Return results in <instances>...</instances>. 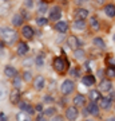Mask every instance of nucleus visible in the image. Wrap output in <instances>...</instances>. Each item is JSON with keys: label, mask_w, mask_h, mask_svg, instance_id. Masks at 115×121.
Listing matches in <instances>:
<instances>
[{"label": "nucleus", "mask_w": 115, "mask_h": 121, "mask_svg": "<svg viewBox=\"0 0 115 121\" xmlns=\"http://www.w3.org/2000/svg\"><path fill=\"white\" fill-rule=\"evenodd\" d=\"M1 38L7 43H13L17 39V32L13 28H8V27H1Z\"/></svg>", "instance_id": "nucleus-1"}, {"label": "nucleus", "mask_w": 115, "mask_h": 121, "mask_svg": "<svg viewBox=\"0 0 115 121\" xmlns=\"http://www.w3.org/2000/svg\"><path fill=\"white\" fill-rule=\"evenodd\" d=\"M74 89H75V83H74V81H71V79H66V81L62 83V86H60V91H62V94H64V95L72 93Z\"/></svg>", "instance_id": "nucleus-2"}, {"label": "nucleus", "mask_w": 115, "mask_h": 121, "mask_svg": "<svg viewBox=\"0 0 115 121\" xmlns=\"http://www.w3.org/2000/svg\"><path fill=\"white\" fill-rule=\"evenodd\" d=\"M52 66H54V69H55L58 73H64L66 69H67V63H66V60H64L63 58H60V56H58V58L54 59Z\"/></svg>", "instance_id": "nucleus-3"}, {"label": "nucleus", "mask_w": 115, "mask_h": 121, "mask_svg": "<svg viewBox=\"0 0 115 121\" xmlns=\"http://www.w3.org/2000/svg\"><path fill=\"white\" fill-rule=\"evenodd\" d=\"M79 116V112H78L76 106H68L66 109V118L68 121H75Z\"/></svg>", "instance_id": "nucleus-4"}, {"label": "nucleus", "mask_w": 115, "mask_h": 121, "mask_svg": "<svg viewBox=\"0 0 115 121\" xmlns=\"http://www.w3.org/2000/svg\"><path fill=\"white\" fill-rule=\"evenodd\" d=\"M67 44L70 46V48H72L74 51H75V50H78V48H79V46H80V40H79L76 36L70 35V36L67 38Z\"/></svg>", "instance_id": "nucleus-5"}, {"label": "nucleus", "mask_w": 115, "mask_h": 121, "mask_svg": "<svg viewBox=\"0 0 115 121\" xmlns=\"http://www.w3.org/2000/svg\"><path fill=\"white\" fill-rule=\"evenodd\" d=\"M48 15H50V20H59L62 16V9L59 7H52Z\"/></svg>", "instance_id": "nucleus-6"}, {"label": "nucleus", "mask_w": 115, "mask_h": 121, "mask_svg": "<svg viewBox=\"0 0 115 121\" xmlns=\"http://www.w3.org/2000/svg\"><path fill=\"white\" fill-rule=\"evenodd\" d=\"M17 105H19V108H20L23 112L28 113V114H34V113H35V109L32 108V106L27 102V101H20Z\"/></svg>", "instance_id": "nucleus-7"}, {"label": "nucleus", "mask_w": 115, "mask_h": 121, "mask_svg": "<svg viewBox=\"0 0 115 121\" xmlns=\"http://www.w3.org/2000/svg\"><path fill=\"white\" fill-rule=\"evenodd\" d=\"M44 85H46V79H44L43 75H38L34 79V87L36 90H42L43 87H44Z\"/></svg>", "instance_id": "nucleus-8"}, {"label": "nucleus", "mask_w": 115, "mask_h": 121, "mask_svg": "<svg viewBox=\"0 0 115 121\" xmlns=\"http://www.w3.org/2000/svg\"><path fill=\"white\" fill-rule=\"evenodd\" d=\"M34 30H32V27L30 26H23L21 27V35H23V38H27V39H32L34 38Z\"/></svg>", "instance_id": "nucleus-9"}, {"label": "nucleus", "mask_w": 115, "mask_h": 121, "mask_svg": "<svg viewBox=\"0 0 115 121\" xmlns=\"http://www.w3.org/2000/svg\"><path fill=\"white\" fill-rule=\"evenodd\" d=\"M111 89H112V83H111V81H108V79H102V82L99 83V90L100 91L107 93V91H110Z\"/></svg>", "instance_id": "nucleus-10"}, {"label": "nucleus", "mask_w": 115, "mask_h": 121, "mask_svg": "<svg viewBox=\"0 0 115 121\" xmlns=\"http://www.w3.org/2000/svg\"><path fill=\"white\" fill-rule=\"evenodd\" d=\"M9 101L12 102V104H19L20 102V91H19V89H13L12 91H11V94H9Z\"/></svg>", "instance_id": "nucleus-11"}, {"label": "nucleus", "mask_w": 115, "mask_h": 121, "mask_svg": "<svg viewBox=\"0 0 115 121\" xmlns=\"http://www.w3.org/2000/svg\"><path fill=\"white\" fill-rule=\"evenodd\" d=\"M111 101H112V98H111V97H102V98H100V101H99V108L108 109L111 106Z\"/></svg>", "instance_id": "nucleus-12"}, {"label": "nucleus", "mask_w": 115, "mask_h": 121, "mask_svg": "<svg viewBox=\"0 0 115 121\" xmlns=\"http://www.w3.org/2000/svg\"><path fill=\"white\" fill-rule=\"evenodd\" d=\"M4 74H5V77H8V78L17 77L16 69H15V67H12V66H5V67H4Z\"/></svg>", "instance_id": "nucleus-13"}, {"label": "nucleus", "mask_w": 115, "mask_h": 121, "mask_svg": "<svg viewBox=\"0 0 115 121\" xmlns=\"http://www.w3.org/2000/svg\"><path fill=\"white\" fill-rule=\"evenodd\" d=\"M88 97H90V99H91L92 102H98V101H100V98H102L100 90H91L88 93Z\"/></svg>", "instance_id": "nucleus-14"}, {"label": "nucleus", "mask_w": 115, "mask_h": 121, "mask_svg": "<svg viewBox=\"0 0 115 121\" xmlns=\"http://www.w3.org/2000/svg\"><path fill=\"white\" fill-rule=\"evenodd\" d=\"M82 83L84 85V86H92L95 83V77L92 75H84V77H82Z\"/></svg>", "instance_id": "nucleus-15"}, {"label": "nucleus", "mask_w": 115, "mask_h": 121, "mask_svg": "<svg viewBox=\"0 0 115 121\" xmlns=\"http://www.w3.org/2000/svg\"><path fill=\"white\" fill-rule=\"evenodd\" d=\"M28 50H30V47L27 46V43H24V42H20V43L17 44V54L19 55H24V54H27L28 52Z\"/></svg>", "instance_id": "nucleus-16"}, {"label": "nucleus", "mask_w": 115, "mask_h": 121, "mask_svg": "<svg viewBox=\"0 0 115 121\" xmlns=\"http://www.w3.org/2000/svg\"><path fill=\"white\" fill-rule=\"evenodd\" d=\"M72 27L75 28V30H78V31H83L86 28V22L83 20V19H76V20L74 22Z\"/></svg>", "instance_id": "nucleus-17"}, {"label": "nucleus", "mask_w": 115, "mask_h": 121, "mask_svg": "<svg viewBox=\"0 0 115 121\" xmlns=\"http://www.w3.org/2000/svg\"><path fill=\"white\" fill-rule=\"evenodd\" d=\"M86 102V97L82 94H76L75 97H74V104H75V106H83Z\"/></svg>", "instance_id": "nucleus-18"}, {"label": "nucleus", "mask_w": 115, "mask_h": 121, "mask_svg": "<svg viewBox=\"0 0 115 121\" xmlns=\"http://www.w3.org/2000/svg\"><path fill=\"white\" fill-rule=\"evenodd\" d=\"M87 108H88L90 113H91L92 116H98V114H99V106L96 105V102H92V101H91Z\"/></svg>", "instance_id": "nucleus-19"}, {"label": "nucleus", "mask_w": 115, "mask_h": 121, "mask_svg": "<svg viewBox=\"0 0 115 121\" xmlns=\"http://www.w3.org/2000/svg\"><path fill=\"white\" fill-rule=\"evenodd\" d=\"M55 30L59 31V32H62V34H64V32L68 30V24L66 22H58L55 24Z\"/></svg>", "instance_id": "nucleus-20"}, {"label": "nucleus", "mask_w": 115, "mask_h": 121, "mask_svg": "<svg viewBox=\"0 0 115 121\" xmlns=\"http://www.w3.org/2000/svg\"><path fill=\"white\" fill-rule=\"evenodd\" d=\"M104 12H106L107 16L114 17L115 16V5L114 4H107L106 7H104Z\"/></svg>", "instance_id": "nucleus-21"}, {"label": "nucleus", "mask_w": 115, "mask_h": 121, "mask_svg": "<svg viewBox=\"0 0 115 121\" xmlns=\"http://www.w3.org/2000/svg\"><path fill=\"white\" fill-rule=\"evenodd\" d=\"M75 16H76V19H83V20H84L86 17L88 16V11L84 9V8H79L76 12H75Z\"/></svg>", "instance_id": "nucleus-22"}, {"label": "nucleus", "mask_w": 115, "mask_h": 121, "mask_svg": "<svg viewBox=\"0 0 115 121\" xmlns=\"http://www.w3.org/2000/svg\"><path fill=\"white\" fill-rule=\"evenodd\" d=\"M11 22H12L13 26H16V27L21 26V23H23V16H21L20 13H15L12 16V20H11Z\"/></svg>", "instance_id": "nucleus-23"}, {"label": "nucleus", "mask_w": 115, "mask_h": 121, "mask_svg": "<svg viewBox=\"0 0 115 121\" xmlns=\"http://www.w3.org/2000/svg\"><path fill=\"white\" fill-rule=\"evenodd\" d=\"M90 26L92 27V30H95V31H98L99 30V22H98V19L95 16H91L90 17Z\"/></svg>", "instance_id": "nucleus-24"}, {"label": "nucleus", "mask_w": 115, "mask_h": 121, "mask_svg": "<svg viewBox=\"0 0 115 121\" xmlns=\"http://www.w3.org/2000/svg\"><path fill=\"white\" fill-rule=\"evenodd\" d=\"M55 113H56V108H54V106L47 108V109H44V110H43V114H44V116H47V117L55 116Z\"/></svg>", "instance_id": "nucleus-25"}, {"label": "nucleus", "mask_w": 115, "mask_h": 121, "mask_svg": "<svg viewBox=\"0 0 115 121\" xmlns=\"http://www.w3.org/2000/svg\"><path fill=\"white\" fill-rule=\"evenodd\" d=\"M47 9H48V5H47L46 1H39V5H38V12L39 13H44Z\"/></svg>", "instance_id": "nucleus-26"}, {"label": "nucleus", "mask_w": 115, "mask_h": 121, "mask_svg": "<svg viewBox=\"0 0 115 121\" xmlns=\"http://www.w3.org/2000/svg\"><path fill=\"white\" fill-rule=\"evenodd\" d=\"M92 43H94L96 47H99V48H104V46H106L102 38H94L92 39Z\"/></svg>", "instance_id": "nucleus-27"}, {"label": "nucleus", "mask_w": 115, "mask_h": 121, "mask_svg": "<svg viewBox=\"0 0 115 121\" xmlns=\"http://www.w3.org/2000/svg\"><path fill=\"white\" fill-rule=\"evenodd\" d=\"M74 55H75V58H76V59H83V58H84V51H83V50H80V48H78V50H75V51H74Z\"/></svg>", "instance_id": "nucleus-28"}, {"label": "nucleus", "mask_w": 115, "mask_h": 121, "mask_svg": "<svg viewBox=\"0 0 115 121\" xmlns=\"http://www.w3.org/2000/svg\"><path fill=\"white\" fill-rule=\"evenodd\" d=\"M47 23H48L47 17H38V19H36V24H38V26H44V24H47Z\"/></svg>", "instance_id": "nucleus-29"}, {"label": "nucleus", "mask_w": 115, "mask_h": 121, "mask_svg": "<svg viewBox=\"0 0 115 121\" xmlns=\"http://www.w3.org/2000/svg\"><path fill=\"white\" fill-rule=\"evenodd\" d=\"M27 114L28 113H17V116H16V118H17V121H27Z\"/></svg>", "instance_id": "nucleus-30"}, {"label": "nucleus", "mask_w": 115, "mask_h": 121, "mask_svg": "<svg viewBox=\"0 0 115 121\" xmlns=\"http://www.w3.org/2000/svg\"><path fill=\"white\" fill-rule=\"evenodd\" d=\"M13 87H16V89H19V87H20L21 86V79H20V78H19V77H16V78H15V79H13Z\"/></svg>", "instance_id": "nucleus-31"}, {"label": "nucleus", "mask_w": 115, "mask_h": 121, "mask_svg": "<svg viewBox=\"0 0 115 121\" xmlns=\"http://www.w3.org/2000/svg\"><path fill=\"white\" fill-rule=\"evenodd\" d=\"M23 78H24L26 81H31V79H32V75H31L30 71H24V74H23Z\"/></svg>", "instance_id": "nucleus-32"}, {"label": "nucleus", "mask_w": 115, "mask_h": 121, "mask_svg": "<svg viewBox=\"0 0 115 121\" xmlns=\"http://www.w3.org/2000/svg\"><path fill=\"white\" fill-rule=\"evenodd\" d=\"M107 75H110V77H115V67L112 69V67H110V69H107Z\"/></svg>", "instance_id": "nucleus-33"}, {"label": "nucleus", "mask_w": 115, "mask_h": 121, "mask_svg": "<svg viewBox=\"0 0 115 121\" xmlns=\"http://www.w3.org/2000/svg\"><path fill=\"white\" fill-rule=\"evenodd\" d=\"M46 117L47 116H44L43 113H40V114H38V117H36V121H48Z\"/></svg>", "instance_id": "nucleus-34"}, {"label": "nucleus", "mask_w": 115, "mask_h": 121, "mask_svg": "<svg viewBox=\"0 0 115 121\" xmlns=\"http://www.w3.org/2000/svg\"><path fill=\"white\" fill-rule=\"evenodd\" d=\"M24 4H26L27 8H32L34 7V1L32 0H24Z\"/></svg>", "instance_id": "nucleus-35"}, {"label": "nucleus", "mask_w": 115, "mask_h": 121, "mask_svg": "<svg viewBox=\"0 0 115 121\" xmlns=\"http://www.w3.org/2000/svg\"><path fill=\"white\" fill-rule=\"evenodd\" d=\"M36 65H38V66H42L43 65V56L42 55H39L38 58H36Z\"/></svg>", "instance_id": "nucleus-36"}, {"label": "nucleus", "mask_w": 115, "mask_h": 121, "mask_svg": "<svg viewBox=\"0 0 115 121\" xmlns=\"http://www.w3.org/2000/svg\"><path fill=\"white\" fill-rule=\"evenodd\" d=\"M51 121H63V117L62 116H52Z\"/></svg>", "instance_id": "nucleus-37"}, {"label": "nucleus", "mask_w": 115, "mask_h": 121, "mask_svg": "<svg viewBox=\"0 0 115 121\" xmlns=\"http://www.w3.org/2000/svg\"><path fill=\"white\" fill-rule=\"evenodd\" d=\"M0 121H7V116L4 112H0Z\"/></svg>", "instance_id": "nucleus-38"}, {"label": "nucleus", "mask_w": 115, "mask_h": 121, "mask_svg": "<svg viewBox=\"0 0 115 121\" xmlns=\"http://www.w3.org/2000/svg\"><path fill=\"white\" fill-rule=\"evenodd\" d=\"M43 99H44V102H52V97L51 95H46Z\"/></svg>", "instance_id": "nucleus-39"}, {"label": "nucleus", "mask_w": 115, "mask_h": 121, "mask_svg": "<svg viewBox=\"0 0 115 121\" xmlns=\"http://www.w3.org/2000/svg\"><path fill=\"white\" fill-rule=\"evenodd\" d=\"M82 114H83V116H88V114H90V110H88V108H84V109H83V113H82Z\"/></svg>", "instance_id": "nucleus-40"}, {"label": "nucleus", "mask_w": 115, "mask_h": 121, "mask_svg": "<svg viewBox=\"0 0 115 121\" xmlns=\"http://www.w3.org/2000/svg\"><path fill=\"white\" fill-rule=\"evenodd\" d=\"M104 75V71L103 70H98V77H103Z\"/></svg>", "instance_id": "nucleus-41"}, {"label": "nucleus", "mask_w": 115, "mask_h": 121, "mask_svg": "<svg viewBox=\"0 0 115 121\" xmlns=\"http://www.w3.org/2000/svg\"><path fill=\"white\" fill-rule=\"evenodd\" d=\"M108 63H110V65H112V66H115V60L112 59V58H108Z\"/></svg>", "instance_id": "nucleus-42"}, {"label": "nucleus", "mask_w": 115, "mask_h": 121, "mask_svg": "<svg viewBox=\"0 0 115 121\" xmlns=\"http://www.w3.org/2000/svg\"><path fill=\"white\" fill-rule=\"evenodd\" d=\"M35 109H36V110H38V112H42V105H36V108H35Z\"/></svg>", "instance_id": "nucleus-43"}, {"label": "nucleus", "mask_w": 115, "mask_h": 121, "mask_svg": "<svg viewBox=\"0 0 115 121\" xmlns=\"http://www.w3.org/2000/svg\"><path fill=\"white\" fill-rule=\"evenodd\" d=\"M71 73H72V75H78V74H79L76 71V69H72V70H71Z\"/></svg>", "instance_id": "nucleus-44"}, {"label": "nucleus", "mask_w": 115, "mask_h": 121, "mask_svg": "<svg viewBox=\"0 0 115 121\" xmlns=\"http://www.w3.org/2000/svg\"><path fill=\"white\" fill-rule=\"evenodd\" d=\"M106 121H115V116H111V117H108Z\"/></svg>", "instance_id": "nucleus-45"}, {"label": "nucleus", "mask_w": 115, "mask_h": 121, "mask_svg": "<svg viewBox=\"0 0 115 121\" xmlns=\"http://www.w3.org/2000/svg\"><path fill=\"white\" fill-rule=\"evenodd\" d=\"M84 121H91V120H84Z\"/></svg>", "instance_id": "nucleus-46"}, {"label": "nucleus", "mask_w": 115, "mask_h": 121, "mask_svg": "<svg viewBox=\"0 0 115 121\" xmlns=\"http://www.w3.org/2000/svg\"><path fill=\"white\" fill-rule=\"evenodd\" d=\"M4 1H7V0H4Z\"/></svg>", "instance_id": "nucleus-47"}, {"label": "nucleus", "mask_w": 115, "mask_h": 121, "mask_svg": "<svg viewBox=\"0 0 115 121\" xmlns=\"http://www.w3.org/2000/svg\"><path fill=\"white\" fill-rule=\"evenodd\" d=\"M27 121H30V120H27Z\"/></svg>", "instance_id": "nucleus-48"}, {"label": "nucleus", "mask_w": 115, "mask_h": 121, "mask_svg": "<svg viewBox=\"0 0 115 121\" xmlns=\"http://www.w3.org/2000/svg\"><path fill=\"white\" fill-rule=\"evenodd\" d=\"M114 39H115V36H114Z\"/></svg>", "instance_id": "nucleus-49"}]
</instances>
